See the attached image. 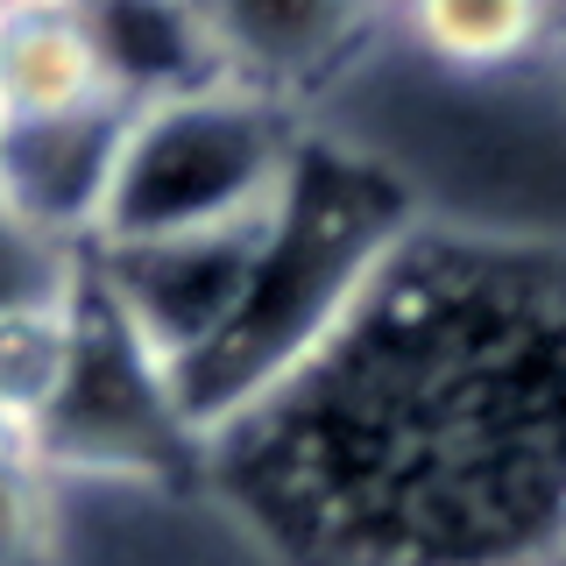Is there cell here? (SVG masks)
Segmentation results:
<instances>
[{
    "label": "cell",
    "instance_id": "cell-1",
    "mask_svg": "<svg viewBox=\"0 0 566 566\" xmlns=\"http://www.w3.org/2000/svg\"><path fill=\"white\" fill-rule=\"evenodd\" d=\"M199 468L297 566H545L566 531V248L418 220Z\"/></svg>",
    "mask_w": 566,
    "mask_h": 566
},
{
    "label": "cell",
    "instance_id": "cell-2",
    "mask_svg": "<svg viewBox=\"0 0 566 566\" xmlns=\"http://www.w3.org/2000/svg\"><path fill=\"white\" fill-rule=\"evenodd\" d=\"M411 227L418 206L382 164H368L326 135H305L283 191L255 227L248 283L227 326L170 376V397L191 439L199 447L220 439L270 389L291 382L340 333V318L361 305V291L376 283V270L397 255Z\"/></svg>",
    "mask_w": 566,
    "mask_h": 566
},
{
    "label": "cell",
    "instance_id": "cell-3",
    "mask_svg": "<svg viewBox=\"0 0 566 566\" xmlns=\"http://www.w3.org/2000/svg\"><path fill=\"white\" fill-rule=\"evenodd\" d=\"M297 149H305L297 106L234 78L128 106L114 170H106L99 227L85 248L220 234V227L262 220Z\"/></svg>",
    "mask_w": 566,
    "mask_h": 566
},
{
    "label": "cell",
    "instance_id": "cell-4",
    "mask_svg": "<svg viewBox=\"0 0 566 566\" xmlns=\"http://www.w3.org/2000/svg\"><path fill=\"white\" fill-rule=\"evenodd\" d=\"M35 453L57 474H99V482H164L177 468H199L206 447L191 439L170 397V376L128 333V318L106 305L93 270H78L64 326V361L35 411Z\"/></svg>",
    "mask_w": 566,
    "mask_h": 566
},
{
    "label": "cell",
    "instance_id": "cell-5",
    "mask_svg": "<svg viewBox=\"0 0 566 566\" xmlns=\"http://www.w3.org/2000/svg\"><path fill=\"white\" fill-rule=\"evenodd\" d=\"M382 0H206L220 71L297 106L368 43Z\"/></svg>",
    "mask_w": 566,
    "mask_h": 566
},
{
    "label": "cell",
    "instance_id": "cell-6",
    "mask_svg": "<svg viewBox=\"0 0 566 566\" xmlns=\"http://www.w3.org/2000/svg\"><path fill=\"white\" fill-rule=\"evenodd\" d=\"M128 106H85L57 120H0V206L71 248L93 241L106 170L120 149Z\"/></svg>",
    "mask_w": 566,
    "mask_h": 566
},
{
    "label": "cell",
    "instance_id": "cell-7",
    "mask_svg": "<svg viewBox=\"0 0 566 566\" xmlns=\"http://www.w3.org/2000/svg\"><path fill=\"white\" fill-rule=\"evenodd\" d=\"M106 93L120 106H149L220 85V43H212L206 0H85Z\"/></svg>",
    "mask_w": 566,
    "mask_h": 566
},
{
    "label": "cell",
    "instance_id": "cell-8",
    "mask_svg": "<svg viewBox=\"0 0 566 566\" xmlns=\"http://www.w3.org/2000/svg\"><path fill=\"white\" fill-rule=\"evenodd\" d=\"M120 106L85 29V0H0V120Z\"/></svg>",
    "mask_w": 566,
    "mask_h": 566
},
{
    "label": "cell",
    "instance_id": "cell-9",
    "mask_svg": "<svg viewBox=\"0 0 566 566\" xmlns=\"http://www.w3.org/2000/svg\"><path fill=\"white\" fill-rule=\"evenodd\" d=\"M397 14L447 71H510L566 35V0H397Z\"/></svg>",
    "mask_w": 566,
    "mask_h": 566
},
{
    "label": "cell",
    "instance_id": "cell-10",
    "mask_svg": "<svg viewBox=\"0 0 566 566\" xmlns=\"http://www.w3.org/2000/svg\"><path fill=\"white\" fill-rule=\"evenodd\" d=\"M78 270H85V248L43 234V227L22 220V212L0 206V326L64 305V297L78 291Z\"/></svg>",
    "mask_w": 566,
    "mask_h": 566
},
{
    "label": "cell",
    "instance_id": "cell-11",
    "mask_svg": "<svg viewBox=\"0 0 566 566\" xmlns=\"http://www.w3.org/2000/svg\"><path fill=\"white\" fill-rule=\"evenodd\" d=\"M0 566H57V474L35 447H0Z\"/></svg>",
    "mask_w": 566,
    "mask_h": 566
},
{
    "label": "cell",
    "instance_id": "cell-12",
    "mask_svg": "<svg viewBox=\"0 0 566 566\" xmlns=\"http://www.w3.org/2000/svg\"><path fill=\"white\" fill-rule=\"evenodd\" d=\"M545 566H566V531H559V545H553V559H545Z\"/></svg>",
    "mask_w": 566,
    "mask_h": 566
}]
</instances>
